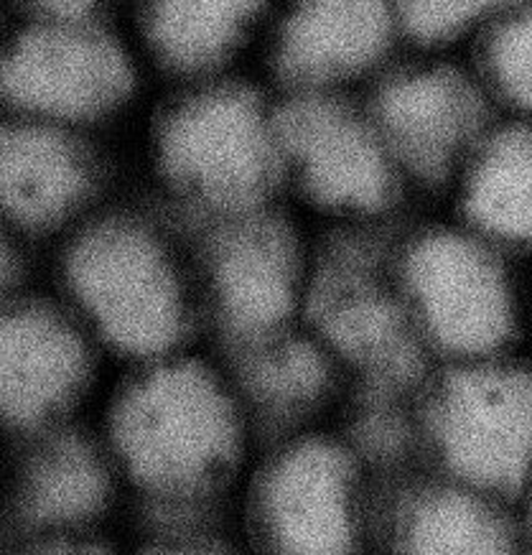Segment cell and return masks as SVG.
<instances>
[{
    "mask_svg": "<svg viewBox=\"0 0 532 555\" xmlns=\"http://www.w3.org/2000/svg\"><path fill=\"white\" fill-rule=\"evenodd\" d=\"M145 75L128 18L100 3H39L0 41V105L13 118L107 138Z\"/></svg>",
    "mask_w": 532,
    "mask_h": 555,
    "instance_id": "6",
    "label": "cell"
},
{
    "mask_svg": "<svg viewBox=\"0 0 532 555\" xmlns=\"http://www.w3.org/2000/svg\"><path fill=\"white\" fill-rule=\"evenodd\" d=\"M520 509L415 469L392 487L377 555H528Z\"/></svg>",
    "mask_w": 532,
    "mask_h": 555,
    "instance_id": "17",
    "label": "cell"
},
{
    "mask_svg": "<svg viewBox=\"0 0 532 555\" xmlns=\"http://www.w3.org/2000/svg\"><path fill=\"white\" fill-rule=\"evenodd\" d=\"M411 421L415 469L517 509L532 494V354L431 370Z\"/></svg>",
    "mask_w": 532,
    "mask_h": 555,
    "instance_id": "7",
    "label": "cell"
},
{
    "mask_svg": "<svg viewBox=\"0 0 532 555\" xmlns=\"http://www.w3.org/2000/svg\"><path fill=\"white\" fill-rule=\"evenodd\" d=\"M520 515H522V522H524V532H528V543L532 547V494L524 500V505L520 507Z\"/></svg>",
    "mask_w": 532,
    "mask_h": 555,
    "instance_id": "24",
    "label": "cell"
},
{
    "mask_svg": "<svg viewBox=\"0 0 532 555\" xmlns=\"http://www.w3.org/2000/svg\"><path fill=\"white\" fill-rule=\"evenodd\" d=\"M217 354L228 364L260 441L337 421L352 398L345 372L306 324Z\"/></svg>",
    "mask_w": 532,
    "mask_h": 555,
    "instance_id": "16",
    "label": "cell"
},
{
    "mask_svg": "<svg viewBox=\"0 0 532 555\" xmlns=\"http://www.w3.org/2000/svg\"><path fill=\"white\" fill-rule=\"evenodd\" d=\"M105 138L49 122L0 120V224L64 243L115 199Z\"/></svg>",
    "mask_w": 532,
    "mask_h": 555,
    "instance_id": "13",
    "label": "cell"
},
{
    "mask_svg": "<svg viewBox=\"0 0 532 555\" xmlns=\"http://www.w3.org/2000/svg\"><path fill=\"white\" fill-rule=\"evenodd\" d=\"M398 479L339 415L262 441L232 522L255 555H377Z\"/></svg>",
    "mask_w": 532,
    "mask_h": 555,
    "instance_id": "4",
    "label": "cell"
},
{
    "mask_svg": "<svg viewBox=\"0 0 532 555\" xmlns=\"http://www.w3.org/2000/svg\"><path fill=\"white\" fill-rule=\"evenodd\" d=\"M26 441L11 494L24 538L118 530L128 502L94 418Z\"/></svg>",
    "mask_w": 532,
    "mask_h": 555,
    "instance_id": "14",
    "label": "cell"
},
{
    "mask_svg": "<svg viewBox=\"0 0 532 555\" xmlns=\"http://www.w3.org/2000/svg\"><path fill=\"white\" fill-rule=\"evenodd\" d=\"M16 555H130V540H122L118 530L26 538Z\"/></svg>",
    "mask_w": 532,
    "mask_h": 555,
    "instance_id": "22",
    "label": "cell"
},
{
    "mask_svg": "<svg viewBox=\"0 0 532 555\" xmlns=\"http://www.w3.org/2000/svg\"><path fill=\"white\" fill-rule=\"evenodd\" d=\"M107 364L90 334L54 296L0 304V426L34 438L94 418Z\"/></svg>",
    "mask_w": 532,
    "mask_h": 555,
    "instance_id": "11",
    "label": "cell"
},
{
    "mask_svg": "<svg viewBox=\"0 0 532 555\" xmlns=\"http://www.w3.org/2000/svg\"><path fill=\"white\" fill-rule=\"evenodd\" d=\"M528 555H532V547H530V551H528Z\"/></svg>",
    "mask_w": 532,
    "mask_h": 555,
    "instance_id": "26",
    "label": "cell"
},
{
    "mask_svg": "<svg viewBox=\"0 0 532 555\" xmlns=\"http://www.w3.org/2000/svg\"><path fill=\"white\" fill-rule=\"evenodd\" d=\"M21 275V258L18 247L13 243V235L0 224V304L9 301L16 288Z\"/></svg>",
    "mask_w": 532,
    "mask_h": 555,
    "instance_id": "23",
    "label": "cell"
},
{
    "mask_svg": "<svg viewBox=\"0 0 532 555\" xmlns=\"http://www.w3.org/2000/svg\"><path fill=\"white\" fill-rule=\"evenodd\" d=\"M265 82L281 98H362L403 56L395 5L290 3L271 11Z\"/></svg>",
    "mask_w": 532,
    "mask_h": 555,
    "instance_id": "12",
    "label": "cell"
},
{
    "mask_svg": "<svg viewBox=\"0 0 532 555\" xmlns=\"http://www.w3.org/2000/svg\"><path fill=\"white\" fill-rule=\"evenodd\" d=\"M499 5L490 3H400L395 24L403 54L426 60H462L473 51Z\"/></svg>",
    "mask_w": 532,
    "mask_h": 555,
    "instance_id": "20",
    "label": "cell"
},
{
    "mask_svg": "<svg viewBox=\"0 0 532 555\" xmlns=\"http://www.w3.org/2000/svg\"><path fill=\"white\" fill-rule=\"evenodd\" d=\"M56 247V298L115 372L209 347L192 235L158 204L115 196Z\"/></svg>",
    "mask_w": 532,
    "mask_h": 555,
    "instance_id": "2",
    "label": "cell"
},
{
    "mask_svg": "<svg viewBox=\"0 0 532 555\" xmlns=\"http://www.w3.org/2000/svg\"><path fill=\"white\" fill-rule=\"evenodd\" d=\"M94 426L135 530L230 520L262 443L209 347L115 372Z\"/></svg>",
    "mask_w": 532,
    "mask_h": 555,
    "instance_id": "1",
    "label": "cell"
},
{
    "mask_svg": "<svg viewBox=\"0 0 532 555\" xmlns=\"http://www.w3.org/2000/svg\"><path fill=\"white\" fill-rule=\"evenodd\" d=\"M128 540L130 555H255L232 517L171 528H141Z\"/></svg>",
    "mask_w": 532,
    "mask_h": 555,
    "instance_id": "21",
    "label": "cell"
},
{
    "mask_svg": "<svg viewBox=\"0 0 532 555\" xmlns=\"http://www.w3.org/2000/svg\"><path fill=\"white\" fill-rule=\"evenodd\" d=\"M530 347H532V286H530Z\"/></svg>",
    "mask_w": 532,
    "mask_h": 555,
    "instance_id": "25",
    "label": "cell"
},
{
    "mask_svg": "<svg viewBox=\"0 0 532 555\" xmlns=\"http://www.w3.org/2000/svg\"><path fill=\"white\" fill-rule=\"evenodd\" d=\"M411 194H451L502 113L471 60L403 54L364 94Z\"/></svg>",
    "mask_w": 532,
    "mask_h": 555,
    "instance_id": "10",
    "label": "cell"
},
{
    "mask_svg": "<svg viewBox=\"0 0 532 555\" xmlns=\"http://www.w3.org/2000/svg\"><path fill=\"white\" fill-rule=\"evenodd\" d=\"M145 160L158 204L186 230L286 204L281 100L250 75L166 90Z\"/></svg>",
    "mask_w": 532,
    "mask_h": 555,
    "instance_id": "3",
    "label": "cell"
},
{
    "mask_svg": "<svg viewBox=\"0 0 532 555\" xmlns=\"http://www.w3.org/2000/svg\"><path fill=\"white\" fill-rule=\"evenodd\" d=\"M271 5L237 0H158L130 13L128 31L145 75L184 90L247 75L262 51Z\"/></svg>",
    "mask_w": 532,
    "mask_h": 555,
    "instance_id": "15",
    "label": "cell"
},
{
    "mask_svg": "<svg viewBox=\"0 0 532 555\" xmlns=\"http://www.w3.org/2000/svg\"><path fill=\"white\" fill-rule=\"evenodd\" d=\"M454 219L512 255H532V122L502 118L451 189Z\"/></svg>",
    "mask_w": 532,
    "mask_h": 555,
    "instance_id": "18",
    "label": "cell"
},
{
    "mask_svg": "<svg viewBox=\"0 0 532 555\" xmlns=\"http://www.w3.org/2000/svg\"><path fill=\"white\" fill-rule=\"evenodd\" d=\"M278 94V92H275ZM283 194L329 232H385L411 199L362 98H281Z\"/></svg>",
    "mask_w": 532,
    "mask_h": 555,
    "instance_id": "9",
    "label": "cell"
},
{
    "mask_svg": "<svg viewBox=\"0 0 532 555\" xmlns=\"http://www.w3.org/2000/svg\"><path fill=\"white\" fill-rule=\"evenodd\" d=\"M392 275L431 370L522 352L530 286L512 255L454 217L392 235Z\"/></svg>",
    "mask_w": 532,
    "mask_h": 555,
    "instance_id": "5",
    "label": "cell"
},
{
    "mask_svg": "<svg viewBox=\"0 0 532 555\" xmlns=\"http://www.w3.org/2000/svg\"><path fill=\"white\" fill-rule=\"evenodd\" d=\"M189 235L209 349L235 352L306 324L319 245L288 204Z\"/></svg>",
    "mask_w": 532,
    "mask_h": 555,
    "instance_id": "8",
    "label": "cell"
},
{
    "mask_svg": "<svg viewBox=\"0 0 532 555\" xmlns=\"http://www.w3.org/2000/svg\"><path fill=\"white\" fill-rule=\"evenodd\" d=\"M471 67L505 118L532 122V5H499Z\"/></svg>",
    "mask_w": 532,
    "mask_h": 555,
    "instance_id": "19",
    "label": "cell"
}]
</instances>
